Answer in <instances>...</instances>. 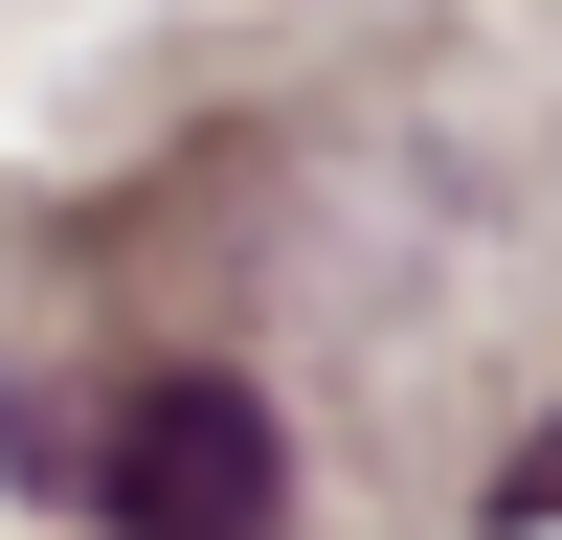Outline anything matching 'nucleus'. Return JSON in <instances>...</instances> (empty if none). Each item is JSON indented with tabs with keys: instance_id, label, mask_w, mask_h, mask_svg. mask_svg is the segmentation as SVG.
Segmentation results:
<instances>
[{
	"instance_id": "nucleus-1",
	"label": "nucleus",
	"mask_w": 562,
	"mask_h": 540,
	"mask_svg": "<svg viewBox=\"0 0 562 540\" xmlns=\"http://www.w3.org/2000/svg\"><path fill=\"white\" fill-rule=\"evenodd\" d=\"M90 518L113 540H270L293 518V428L248 383H135L113 450H90Z\"/></svg>"
}]
</instances>
